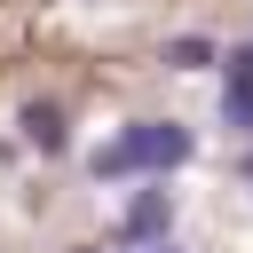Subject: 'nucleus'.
<instances>
[{
    "mask_svg": "<svg viewBox=\"0 0 253 253\" xmlns=\"http://www.w3.org/2000/svg\"><path fill=\"white\" fill-rule=\"evenodd\" d=\"M190 150H198V134H190V126H174V119H134V126H119V134L87 158V174H95V182L174 174V166H190Z\"/></svg>",
    "mask_w": 253,
    "mask_h": 253,
    "instance_id": "1",
    "label": "nucleus"
},
{
    "mask_svg": "<svg viewBox=\"0 0 253 253\" xmlns=\"http://www.w3.org/2000/svg\"><path fill=\"white\" fill-rule=\"evenodd\" d=\"M166 229H174V190H158V182H150V190H134V198H126V213H119V245H134V253H142V245H166Z\"/></svg>",
    "mask_w": 253,
    "mask_h": 253,
    "instance_id": "2",
    "label": "nucleus"
},
{
    "mask_svg": "<svg viewBox=\"0 0 253 253\" xmlns=\"http://www.w3.org/2000/svg\"><path fill=\"white\" fill-rule=\"evenodd\" d=\"M221 111H229L237 134H253V40L221 55Z\"/></svg>",
    "mask_w": 253,
    "mask_h": 253,
    "instance_id": "3",
    "label": "nucleus"
},
{
    "mask_svg": "<svg viewBox=\"0 0 253 253\" xmlns=\"http://www.w3.org/2000/svg\"><path fill=\"white\" fill-rule=\"evenodd\" d=\"M24 142H32V150H47V158H55V150H71L63 111H55V103H24Z\"/></svg>",
    "mask_w": 253,
    "mask_h": 253,
    "instance_id": "4",
    "label": "nucleus"
},
{
    "mask_svg": "<svg viewBox=\"0 0 253 253\" xmlns=\"http://www.w3.org/2000/svg\"><path fill=\"white\" fill-rule=\"evenodd\" d=\"M221 63V47L206 40V32H182V40H166V71H213Z\"/></svg>",
    "mask_w": 253,
    "mask_h": 253,
    "instance_id": "5",
    "label": "nucleus"
},
{
    "mask_svg": "<svg viewBox=\"0 0 253 253\" xmlns=\"http://www.w3.org/2000/svg\"><path fill=\"white\" fill-rule=\"evenodd\" d=\"M245 182H253V158H245Z\"/></svg>",
    "mask_w": 253,
    "mask_h": 253,
    "instance_id": "6",
    "label": "nucleus"
},
{
    "mask_svg": "<svg viewBox=\"0 0 253 253\" xmlns=\"http://www.w3.org/2000/svg\"><path fill=\"white\" fill-rule=\"evenodd\" d=\"M79 253H95V245H79Z\"/></svg>",
    "mask_w": 253,
    "mask_h": 253,
    "instance_id": "7",
    "label": "nucleus"
}]
</instances>
